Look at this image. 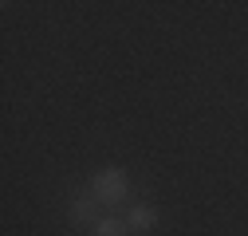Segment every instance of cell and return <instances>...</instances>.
<instances>
[{
  "instance_id": "6da1fadb",
  "label": "cell",
  "mask_w": 248,
  "mask_h": 236,
  "mask_svg": "<svg viewBox=\"0 0 248 236\" xmlns=\"http://www.w3.org/2000/svg\"><path fill=\"white\" fill-rule=\"evenodd\" d=\"M91 197H95L99 205H122V201L130 197V177L122 173L118 165L99 169V173H95V181H91Z\"/></svg>"
},
{
  "instance_id": "7a4b0ae2",
  "label": "cell",
  "mask_w": 248,
  "mask_h": 236,
  "mask_svg": "<svg viewBox=\"0 0 248 236\" xmlns=\"http://www.w3.org/2000/svg\"><path fill=\"white\" fill-rule=\"evenodd\" d=\"M126 228H130V236H146V232H154V228H158V209H154V205H130Z\"/></svg>"
},
{
  "instance_id": "3957f363",
  "label": "cell",
  "mask_w": 248,
  "mask_h": 236,
  "mask_svg": "<svg viewBox=\"0 0 248 236\" xmlns=\"http://www.w3.org/2000/svg\"><path fill=\"white\" fill-rule=\"evenodd\" d=\"M67 213H71V224H79V228H83V224H91V228L99 224V221H95V197H75Z\"/></svg>"
},
{
  "instance_id": "277c9868",
  "label": "cell",
  "mask_w": 248,
  "mask_h": 236,
  "mask_svg": "<svg viewBox=\"0 0 248 236\" xmlns=\"http://www.w3.org/2000/svg\"><path fill=\"white\" fill-rule=\"evenodd\" d=\"M91 236H130L126 221H118V217H103L95 228H91Z\"/></svg>"
}]
</instances>
